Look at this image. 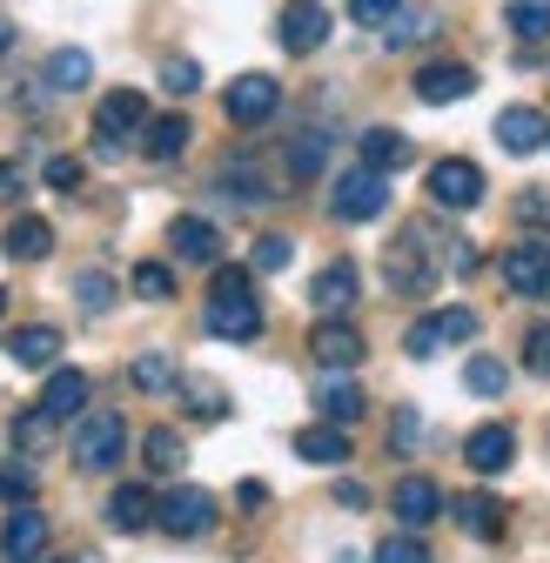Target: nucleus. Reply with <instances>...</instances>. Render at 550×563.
Wrapping results in <instances>:
<instances>
[{"label": "nucleus", "mask_w": 550, "mask_h": 563, "mask_svg": "<svg viewBox=\"0 0 550 563\" xmlns=\"http://www.w3.org/2000/svg\"><path fill=\"white\" fill-rule=\"evenodd\" d=\"M443 342H450V335H443V316H417V322H409V335H403V349H409L417 363H430Z\"/></svg>", "instance_id": "nucleus-37"}, {"label": "nucleus", "mask_w": 550, "mask_h": 563, "mask_svg": "<svg viewBox=\"0 0 550 563\" xmlns=\"http://www.w3.org/2000/svg\"><path fill=\"white\" fill-rule=\"evenodd\" d=\"M128 456V416L121 409H88L81 422H75V463L88 470V476H101V470H114Z\"/></svg>", "instance_id": "nucleus-3"}, {"label": "nucleus", "mask_w": 550, "mask_h": 563, "mask_svg": "<svg viewBox=\"0 0 550 563\" xmlns=\"http://www.w3.org/2000/svg\"><path fill=\"white\" fill-rule=\"evenodd\" d=\"M463 463L476 476H504L517 463V430H510V422H484V430H470L463 437Z\"/></svg>", "instance_id": "nucleus-11"}, {"label": "nucleus", "mask_w": 550, "mask_h": 563, "mask_svg": "<svg viewBox=\"0 0 550 563\" xmlns=\"http://www.w3.org/2000/svg\"><path fill=\"white\" fill-rule=\"evenodd\" d=\"M463 389H470V396H504V389H510V369H504L497 356H470V363H463Z\"/></svg>", "instance_id": "nucleus-32"}, {"label": "nucleus", "mask_w": 550, "mask_h": 563, "mask_svg": "<svg viewBox=\"0 0 550 563\" xmlns=\"http://www.w3.org/2000/svg\"><path fill=\"white\" fill-rule=\"evenodd\" d=\"M0 249H8V262H47L54 255V222L47 216H14Z\"/></svg>", "instance_id": "nucleus-20"}, {"label": "nucleus", "mask_w": 550, "mask_h": 563, "mask_svg": "<svg viewBox=\"0 0 550 563\" xmlns=\"http://www.w3.org/2000/svg\"><path fill=\"white\" fill-rule=\"evenodd\" d=\"M155 523L168 530V537H209L216 530V497H209V489H195V483H182V489H168V497H162V510H155Z\"/></svg>", "instance_id": "nucleus-5"}, {"label": "nucleus", "mask_w": 550, "mask_h": 563, "mask_svg": "<svg viewBox=\"0 0 550 563\" xmlns=\"http://www.w3.org/2000/svg\"><path fill=\"white\" fill-rule=\"evenodd\" d=\"M289 255H296V242H289V235H262L249 268H255V275H275V268H289Z\"/></svg>", "instance_id": "nucleus-43"}, {"label": "nucleus", "mask_w": 550, "mask_h": 563, "mask_svg": "<svg viewBox=\"0 0 550 563\" xmlns=\"http://www.w3.org/2000/svg\"><path fill=\"white\" fill-rule=\"evenodd\" d=\"M476 88V75L463 60H430V67H417V101H430V108H450V101H463Z\"/></svg>", "instance_id": "nucleus-18"}, {"label": "nucleus", "mask_w": 550, "mask_h": 563, "mask_svg": "<svg viewBox=\"0 0 550 563\" xmlns=\"http://www.w3.org/2000/svg\"><path fill=\"white\" fill-rule=\"evenodd\" d=\"M201 329L222 342H255L262 335V302H255V268L249 262H222L209 282V309H201Z\"/></svg>", "instance_id": "nucleus-1"}, {"label": "nucleus", "mask_w": 550, "mask_h": 563, "mask_svg": "<svg viewBox=\"0 0 550 563\" xmlns=\"http://www.w3.org/2000/svg\"><path fill=\"white\" fill-rule=\"evenodd\" d=\"M81 402H88V369H47L41 409H47L54 422H67V416H81Z\"/></svg>", "instance_id": "nucleus-25"}, {"label": "nucleus", "mask_w": 550, "mask_h": 563, "mask_svg": "<svg viewBox=\"0 0 550 563\" xmlns=\"http://www.w3.org/2000/svg\"><path fill=\"white\" fill-rule=\"evenodd\" d=\"M81 175H88V168H81V155H47V168H41V181H47V188H61V195H75V188H81Z\"/></svg>", "instance_id": "nucleus-41"}, {"label": "nucleus", "mask_w": 550, "mask_h": 563, "mask_svg": "<svg viewBox=\"0 0 550 563\" xmlns=\"http://www.w3.org/2000/svg\"><path fill=\"white\" fill-rule=\"evenodd\" d=\"M356 155H363V168L396 175V168H409V134H396V128H363V134H356Z\"/></svg>", "instance_id": "nucleus-22"}, {"label": "nucleus", "mask_w": 550, "mask_h": 563, "mask_svg": "<svg viewBox=\"0 0 550 563\" xmlns=\"http://www.w3.org/2000/svg\"><path fill=\"white\" fill-rule=\"evenodd\" d=\"M28 497H34V470L8 463V470H0V504H28Z\"/></svg>", "instance_id": "nucleus-46"}, {"label": "nucleus", "mask_w": 550, "mask_h": 563, "mask_svg": "<svg viewBox=\"0 0 550 563\" xmlns=\"http://www.w3.org/2000/svg\"><path fill=\"white\" fill-rule=\"evenodd\" d=\"M336 504H342V510H363L370 489H363V483H336Z\"/></svg>", "instance_id": "nucleus-52"}, {"label": "nucleus", "mask_w": 550, "mask_h": 563, "mask_svg": "<svg viewBox=\"0 0 550 563\" xmlns=\"http://www.w3.org/2000/svg\"><path fill=\"white\" fill-rule=\"evenodd\" d=\"M275 41H283L289 54H316L329 41V14L316 8V0H296V8H283V21H275Z\"/></svg>", "instance_id": "nucleus-17"}, {"label": "nucleus", "mask_w": 550, "mask_h": 563, "mask_svg": "<svg viewBox=\"0 0 550 563\" xmlns=\"http://www.w3.org/2000/svg\"><path fill=\"white\" fill-rule=\"evenodd\" d=\"M524 369H530V376H550V322H537V329L524 335Z\"/></svg>", "instance_id": "nucleus-47"}, {"label": "nucleus", "mask_w": 550, "mask_h": 563, "mask_svg": "<svg viewBox=\"0 0 550 563\" xmlns=\"http://www.w3.org/2000/svg\"><path fill=\"white\" fill-rule=\"evenodd\" d=\"M403 14V0H350V21L356 27H389Z\"/></svg>", "instance_id": "nucleus-45"}, {"label": "nucleus", "mask_w": 550, "mask_h": 563, "mask_svg": "<svg viewBox=\"0 0 550 563\" xmlns=\"http://www.w3.org/2000/svg\"><path fill=\"white\" fill-rule=\"evenodd\" d=\"M504 282L510 296H550V242H517L504 255Z\"/></svg>", "instance_id": "nucleus-14"}, {"label": "nucleus", "mask_w": 550, "mask_h": 563, "mask_svg": "<svg viewBox=\"0 0 550 563\" xmlns=\"http://www.w3.org/2000/svg\"><path fill=\"white\" fill-rule=\"evenodd\" d=\"M41 550H47V517L34 504L8 510V523H0V556H8V563H34Z\"/></svg>", "instance_id": "nucleus-15"}, {"label": "nucleus", "mask_w": 550, "mask_h": 563, "mask_svg": "<svg viewBox=\"0 0 550 563\" xmlns=\"http://www.w3.org/2000/svg\"><path fill=\"white\" fill-rule=\"evenodd\" d=\"M75 302H81L88 316H108V309H114V282H108L101 268H81V275H75Z\"/></svg>", "instance_id": "nucleus-35"}, {"label": "nucleus", "mask_w": 550, "mask_h": 563, "mask_svg": "<svg viewBox=\"0 0 550 563\" xmlns=\"http://www.w3.org/2000/svg\"><path fill=\"white\" fill-rule=\"evenodd\" d=\"M168 249H175V262L222 268V229H216L209 216H175V222H168Z\"/></svg>", "instance_id": "nucleus-10"}, {"label": "nucleus", "mask_w": 550, "mask_h": 563, "mask_svg": "<svg viewBox=\"0 0 550 563\" xmlns=\"http://www.w3.org/2000/svg\"><path fill=\"white\" fill-rule=\"evenodd\" d=\"M504 21H510V34H517L524 47H530V41H550V0H510Z\"/></svg>", "instance_id": "nucleus-31"}, {"label": "nucleus", "mask_w": 550, "mask_h": 563, "mask_svg": "<svg viewBox=\"0 0 550 563\" xmlns=\"http://www.w3.org/2000/svg\"><path fill=\"white\" fill-rule=\"evenodd\" d=\"M21 188H28L21 162H0V208H8V201H21Z\"/></svg>", "instance_id": "nucleus-51"}, {"label": "nucleus", "mask_w": 550, "mask_h": 563, "mask_svg": "<svg viewBox=\"0 0 550 563\" xmlns=\"http://www.w3.org/2000/svg\"><path fill=\"white\" fill-rule=\"evenodd\" d=\"M142 463H148L155 476H175V470H182V437H175V430H148V437H142Z\"/></svg>", "instance_id": "nucleus-34"}, {"label": "nucleus", "mask_w": 550, "mask_h": 563, "mask_svg": "<svg viewBox=\"0 0 550 563\" xmlns=\"http://www.w3.org/2000/svg\"><path fill=\"white\" fill-rule=\"evenodd\" d=\"M450 255H437V235L430 229H403L383 255V275H389V289L396 296H430L437 289V275H443Z\"/></svg>", "instance_id": "nucleus-2"}, {"label": "nucleus", "mask_w": 550, "mask_h": 563, "mask_svg": "<svg viewBox=\"0 0 550 563\" xmlns=\"http://www.w3.org/2000/svg\"><path fill=\"white\" fill-rule=\"evenodd\" d=\"M356 296H363V275H356V262H350V255L322 262V268H316V282H309V302L322 309V322H329V316H342V309H356Z\"/></svg>", "instance_id": "nucleus-9"}, {"label": "nucleus", "mask_w": 550, "mask_h": 563, "mask_svg": "<svg viewBox=\"0 0 550 563\" xmlns=\"http://www.w3.org/2000/svg\"><path fill=\"white\" fill-rule=\"evenodd\" d=\"M296 456L322 463V470L350 463V430H336V422H309V430H296Z\"/></svg>", "instance_id": "nucleus-24"}, {"label": "nucleus", "mask_w": 550, "mask_h": 563, "mask_svg": "<svg viewBox=\"0 0 550 563\" xmlns=\"http://www.w3.org/2000/svg\"><path fill=\"white\" fill-rule=\"evenodd\" d=\"M322 162H329V134H322V128H302V134L289 141V175H296V181H316Z\"/></svg>", "instance_id": "nucleus-30"}, {"label": "nucleus", "mask_w": 550, "mask_h": 563, "mask_svg": "<svg viewBox=\"0 0 550 563\" xmlns=\"http://www.w3.org/2000/svg\"><path fill=\"white\" fill-rule=\"evenodd\" d=\"M41 563H81V556H41Z\"/></svg>", "instance_id": "nucleus-54"}, {"label": "nucleus", "mask_w": 550, "mask_h": 563, "mask_svg": "<svg viewBox=\"0 0 550 563\" xmlns=\"http://www.w3.org/2000/svg\"><path fill=\"white\" fill-rule=\"evenodd\" d=\"M128 289L142 296V302H168V296H175V275H168V262H134Z\"/></svg>", "instance_id": "nucleus-33"}, {"label": "nucleus", "mask_w": 550, "mask_h": 563, "mask_svg": "<svg viewBox=\"0 0 550 563\" xmlns=\"http://www.w3.org/2000/svg\"><path fill=\"white\" fill-rule=\"evenodd\" d=\"M376 563H430V550H424V537H417V530H396V537H383V543H376Z\"/></svg>", "instance_id": "nucleus-39"}, {"label": "nucleus", "mask_w": 550, "mask_h": 563, "mask_svg": "<svg viewBox=\"0 0 550 563\" xmlns=\"http://www.w3.org/2000/svg\"><path fill=\"white\" fill-rule=\"evenodd\" d=\"M497 141H504L510 155H537L543 141H550V121H543L537 108H504V114H497Z\"/></svg>", "instance_id": "nucleus-23"}, {"label": "nucleus", "mask_w": 550, "mask_h": 563, "mask_svg": "<svg viewBox=\"0 0 550 563\" xmlns=\"http://www.w3.org/2000/svg\"><path fill=\"white\" fill-rule=\"evenodd\" d=\"M142 128H148V101H142V88H114V95H101V108H95L101 155H114V148H121V134H142Z\"/></svg>", "instance_id": "nucleus-6"}, {"label": "nucleus", "mask_w": 550, "mask_h": 563, "mask_svg": "<svg viewBox=\"0 0 550 563\" xmlns=\"http://www.w3.org/2000/svg\"><path fill=\"white\" fill-rule=\"evenodd\" d=\"M162 88H168V95H195V88H201V67H195L188 54H168V60H162Z\"/></svg>", "instance_id": "nucleus-40"}, {"label": "nucleus", "mask_w": 550, "mask_h": 563, "mask_svg": "<svg viewBox=\"0 0 550 563\" xmlns=\"http://www.w3.org/2000/svg\"><path fill=\"white\" fill-rule=\"evenodd\" d=\"M182 148H188V114H155L142 128V155L148 162H175Z\"/></svg>", "instance_id": "nucleus-28"}, {"label": "nucleus", "mask_w": 550, "mask_h": 563, "mask_svg": "<svg viewBox=\"0 0 550 563\" xmlns=\"http://www.w3.org/2000/svg\"><path fill=\"white\" fill-rule=\"evenodd\" d=\"M155 510H162V504L148 497L142 483H121L114 497H108V523H114L121 537H134V530H148V523H155Z\"/></svg>", "instance_id": "nucleus-26"}, {"label": "nucleus", "mask_w": 550, "mask_h": 563, "mask_svg": "<svg viewBox=\"0 0 550 563\" xmlns=\"http://www.w3.org/2000/svg\"><path fill=\"white\" fill-rule=\"evenodd\" d=\"M41 81H47V95H81V88L95 81L88 47H54V54H47V67H41Z\"/></svg>", "instance_id": "nucleus-21"}, {"label": "nucleus", "mask_w": 550, "mask_h": 563, "mask_svg": "<svg viewBox=\"0 0 550 563\" xmlns=\"http://www.w3.org/2000/svg\"><path fill=\"white\" fill-rule=\"evenodd\" d=\"M430 201L437 208H457V216H463V208H476V201H484V168L463 162V155H443L430 168Z\"/></svg>", "instance_id": "nucleus-8"}, {"label": "nucleus", "mask_w": 550, "mask_h": 563, "mask_svg": "<svg viewBox=\"0 0 550 563\" xmlns=\"http://www.w3.org/2000/svg\"><path fill=\"white\" fill-rule=\"evenodd\" d=\"M450 510H457L463 537H476V543H497V537H504V504H497V497H484V489H476V497H457Z\"/></svg>", "instance_id": "nucleus-27"}, {"label": "nucleus", "mask_w": 550, "mask_h": 563, "mask_svg": "<svg viewBox=\"0 0 550 563\" xmlns=\"http://www.w3.org/2000/svg\"><path fill=\"white\" fill-rule=\"evenodd\" d=\"M275 108H283V81H275V75H242V81H229V95H222V114H229L235 128H262Z\"/></svg>", "instance_id": "nucleus-7"}, {"label": "nucleus", "mask_w": 550, "mask_h": 563, "mask_svg": "<svg viewBox=\"0 0 550 563\" xmlns=\"http://www.w3.org/2000/svg\"><path fill=\"white\" fill-rule=\"evenodd\" d=\"M389 208V175H376V168H342L336 175V188H329V216L336 222H376Z\"/></svg>", "instance_id": "nucleus-4"}, {"label": "nucleus", "mask_w": 550, "mask_h": 563, "mask_svg": "<svg viewBox=\"0 0 550 563\" xmlns=\"http://www.w3.org/2000/svg\"><path fill=\"white\" fill-rule=\"evenodd\" d=\"M389 510H396L403 530H424V523L443 517V489H437L430 476H403V483H396V497H389Z\"/></svg>", "instance_id": "nucleus-16"}, {"label": "nucleus", "mask_w": 550, "mask_h": 563, "mask_svg": "<svg viewBox=\"0 0 550 563\" xmlns=\"http://www.w3.org/2000/svg\"><path fill=\"white\" fill-rule=\"evenodd\" d=\"M47 430H54V416H47V409L14 416V450H41V443H47Z\"/></svg>", "instance_id": "nucleus-44"}, {"label": "nucleus", "mask_w": 550, "mask_h": 563, "mask_svg": "<svg viewBox=\"0 0 550 563\" xmlns=\"http://www.w3.org/2000/svg\"><path fill=\"white\" fill-rule=\"evenodd\" d=\"M14 47V21H0V54H8Z\"/></svg>", "instance_id": "nucleus-53"}, {"label": "nucleus", "mask_w": 550, "mask_h": 563, "mask_svg": "<svg viewBox=\"0 0 550 563\" xmlns=\"http://www.w3.org/2000/svg\"><path fill=\"white\" fill-rule=\"evenodd\" d=\"M222 195H229V201H242V208H262V201H268L262 175H255V168H242V162H229V168H222Z\"/></svg>", "instance_id": "nucleus-36"}, {"label": "nucleus", "mask_w": 550, "mask_h": 563, "mask_svg": "<svg viewBox=\"0 0 550 563\" xmlns=\"http://www.w3.org/2000/svg\"><path fill=\"white\" fill-rule=\"evenodd\" d=\"M430 34H437V21H430V14H417V21H396V27H389V47H409V41H430Z\"/></svg>", "instance_id": "nucleus-48"}, {"label": "nucleus", "mask_w": 550, "mask_h": 563, "mask_svg": "<svg viewBox=\"0 0 550 563\" xmlns=\"http://www.w3.org/2000/svg\"><path fill=\"white\" fill-rule=\"evenodd\" d=\"M437 316H443V335H450V342H470V335H476V316H470V309H437Z\"/></svg>", "instance_id": "nucleus-49"}, {"label": "nucleus", "mask_w": 550, "mask_h": 563, "mask_svg": "<svg viewBox=\"0 0 550 563\" xmlns=\"http://www.w3.org/2000/svg\"><path fill=\"white\" fill-rule=\"evenodd\" d=\"M309 356L322 363V369H356L363 363V329L356 322H316V335H309Z\"/></svg>", "instance_id": "nucleus-13"}, {"label": "nucleus", "mask_w": 550, "mask_h": 563, "mask_svg": "<svg viewBox=\"0 0 550 563\" xmlns=\"http://www.w3.org/2000/svg\"><path fill=\"white\" fill-rule=\"evenodd\" d=\"M510 216H517V229H550V188H524Z\"/></svg>", "instance_id": "nucleus-42"}, {"label": "nucleus", "mask_w": 550, "mask_h": 563, "mask_svg": "<svg viewBox=\"0 0 550 563\" xmlns=\"http://www.w3.org/2000/svg\"><path fill=\"white\" fill-rule=\"evenodd\" d=\"M316 409H322V422H336V430H350V422H363L370 396H363V383H356V376L329 369V376L316 383Z\"/></svg>", "instance_id": "nucleus-12"}, {"label": "nucleus", "mask_w": 550, "mask_h": 563, "mask_svg": "<svg viewBox=\"0 0 550 563\" xmlns=\"http://www.w3.org/2000/svg\"><path fill=\"white\" fill-rule=\"evenodd\" d=\"M0 309H8V289H0Z\"/></svg>", "instance_id": "nucleus-55"}, {"label": "nucleus", "mask_w": 550, "mask_h": 563, "mask_svg": "<svg viewBox=\"0 0 550 563\" xmlns=\"http://www.w3.org/2000/svg\"><path fill=\"white\" fill-rule=\"evenodd\" d=\"M128 383L162 396V389H182V369H175V356H162V349H142V356L128 363Z\"/></svg>", "instance_id": "nucleus-29"}, {"label": "nucleus", "mask_w": 550, "mask_h": 563, "mask_svg": "<svg viewBox=\"0 0 550 563\" xmlns=\"http://www.w3.org/2000/svg\"><path fill=\"white\" fill-rule=\"evenodd\" d=\"M8 356H14L21 369H54V363H61V329H54V322L14 329V335H8Z\"/></svg>", "instance_id": "nucleus-19"}, {"label": "nucleus", "mask_w": 550, "mask_h": 563, "mask_svg": "<svg viewBox=\"0 0 550 563\" xmlns=\"http://www.w3.org/2000/svg\"><path fill=\"white\" fill-rule=\"evenodd\" d=\"M424 437V422H417V409H396V422H389V443L403 450V443H417Z\"/></svg>", "instance_id": "nucleus-50"}, {"label": "nucleus", "mask_w": 550, "mask_h": 563, "mask_svg": "<svg viewBox=\"0 0 550 563\" xmlns=\"http://www.w3.org/2000/svg\"><path fill=\"white\" fill-rule=\"evenodd\" d=\"M182 396H188V409H195L201 422H222V416H229V396H222L216 383H195V376H188V383H182Z\"/></svg>", "instance_id": "nucleus-38"}]
</instances>
